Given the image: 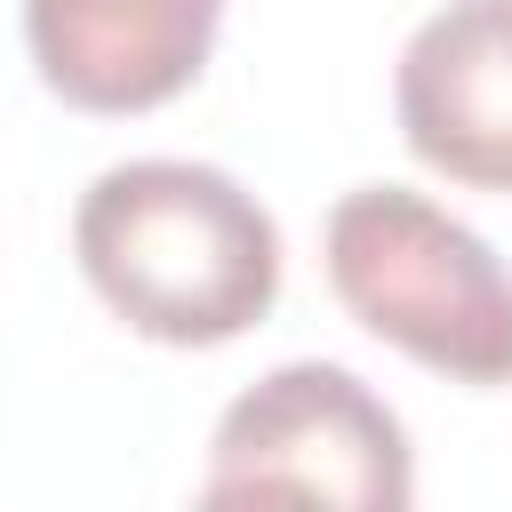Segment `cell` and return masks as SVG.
<instances>
[{"mask_svg":"<svg viewBox=\"0 0 512 512\" xmlns=\"http://www.w3.org/2000/svg\"><path fill=\"white\" fill-rule=\"evenodd\" d=\"M208 504H344L408 512L416 456L400 416L336 360H288L256 376L208 440Z\"/></svg>","mask_w":512,"mask_h":512,"instance_id":"cell-3","label":"cell"},{"mask_svg":"<svg viewBox=\"0 0 512 512\" xmlns=\"http://www.w3.org/2000/svg\"><path fill=\"white\" fill-rule=\"evenodd\" d=\"M344 312L448 384H512V272L496 248L408 184H360L320 232Z\"/></svg>","mask_w":512,"mask_h":512,"instance_id":"cell-2","label":"cell"},{"mask_svg":"<svg viewBox=\"0 0 512 512\" xmlns=\"http://www.w3.org/2000/svg\"><path fill=\"white\" fill-rule=\"evenodd\" d=\"M88 288L152 344H232L280 296V224L208 160H120L72 208Z\"/></svg>","mask_w":512,"mask_h":512,"instance_id":"cell-1","label":"cell"},{"mask_svg":"<svg viewBox=\"0 0 512 512\" xmlns=\"http://www.w3.org/2000/svg\"><path fill=\"white\" fill-rule=\"evenodd\" d=\"M224 0H24V48L72 112H152L216 48Z\"/></svg>","mask_w":512,"mask_h":512,"instance_id":"cell-5","label":"cell"},{"mask_svg":"<svg viewBox=\"0 0 512 512\" xmlns=\"http://www.w3.org/2000/svg\"><path fill=\"white\" fill-rule=\"evenodd\" d=\"M392 112L424 168L472 192H512V0L432 8L400 48Z\"/></svg>","mask_w":512,"mask_h":512,"instance_id":"cell-4","label":"cell"}]
</instances>
